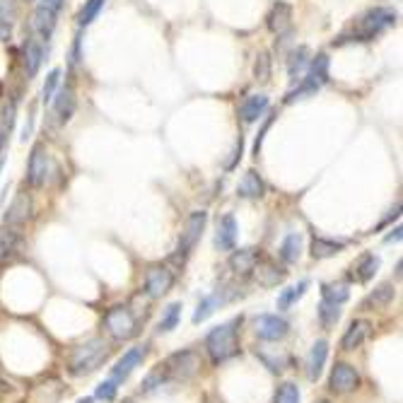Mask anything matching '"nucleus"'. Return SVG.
<instances>
[{
  "label": "nucleus",
  "instance_id": "obj_34",
  "mask_svg": "<svg viewBox=\"0 0 403 403\" xmlns=\"http://www.w3.org/2000/svg\"><path fill=\"white\" fill-rule=\"evenodd\" d=\"M394 285H389V282H384V285H379L377 290L372 292L367 299H364V307H386V304L394 299Z\"/></svg>",
  "mask_w": 403,
  "mask_h": 403
},
{
  "label": "nucleus",
  "instance_id": "obj_24",
  "mask_svg": "<svg viewBox=\"0 0 403 403\" xmlns=\"http://www.w3.org/2000/svg\"><path fill=\"white\" fill-rule=\"evenodd\" d=\"M32 27H34V32L41 36V39H51L53 29H56V13L39 5L36 13H34V22H32Z\"/></svg>",
  "mask_w": 403,
  "mask_h": 403
},
{
  "label": "nucleus",
  "instance_id": "obj_39",
  "mask_svg": "<svg viewBox=\"0 0 403 403\" xmlns=\"http://www.w3.org/2000/svg\"><path fill=\"white\" fill-rule=\"evenodd\" d=\"M58 83H61V70H51V73L46 75V83H43V90H41L43 102L53 100V95H56V87H58Z\"/></svg>",
  "mask_w": 403,
  "mask_h": 403
},
{
  "label": "nucleus",
  "instance_id": "obj_8",
  "mask_svg": "<svg viewBox=\"0 0 403 403\" xmlns=\"http://www.w3.org/2000/svg\"><path fill=\"white\" fill-rule=\"evenodd\" d=\"M254 326H256V336L268 343L282 341L287 336V331H290V324L282 317H278V314H261V317H256Z\"/></svg>",
  "mask_w": 403,
  "mask_h": 403
},
{
  "label": "nucleus",
  "instance_id": "obj_41",
  "mask_svg": "<svg viewBox=\"0 0 403 403\" xmlns=\"http://www.w3.org/2000/svg\"><path fill=\"white\" fill-rule=\"evenodd\" d=\"M97 399L100 401H114L116 399V382H111V379H107V382H102L97 386Z\"/></svg>",
  "mask_w": 403,
  "mask_h": 403
},
{
  "label": "nucleus",
  "instance_id": "obj_5",
  "mask_svg": "<svg viewBox=\"0 0 403 403\" xmlns=\"http://www.w3.org/2000/svg\"><path fill=\"white\" fill-rule=\"evenodd\" d=\"M104 326L116 341H130L133 336H138V319L128 307L109 309L104 314Z\"/></svg>",
  "mask_w": 403,
  "mask_h": 403
},
{
  "label": "nucleus",
  "instance_id": "obj_30",
  "mask_svg": "<svg viewBox=\"0 0 403 403\" xmlns=\"http://www.w3.org/2000/svg\"><path fill=\"white\" fill-rule=\"evenodd\" d=\"M307 287H309V280H299L297 285L285 287V290L280 292V297H278V309H280V312H287L297 299H302V295L307 292Z\"/></svg>",
  "mask_w": 403,
  "mask_h": 403
},
{
  "label": "nucleus",
  "instance_id": "obj_11",
  "mask_svg": "<svg viewBox=\"0 0 403 403\" xmlns=\"http://www.w3.org/2000/svg\"><path fill=\"white\" fill-rule=\"evenodd\" d=\"M145 355H148V350H145V346L130 348V350L126 353V355H123L121 360H118V362L111 367V382H116V384L126 382V379L130 377V372H133V369L138 367V364L145 360Z\"/></svg>",
  "mask_w": 403,
  "mask_h": 403
},
{
  "label": "nucleus",
  "instance_id": "obj_32",
  "mask_svg": "<svg viewBox=\"0 0 403 403\" xmlns=\"http://www.w3.org/2000/svg\"><path fill=\"white\" fill-rule=\"evenodd\" d=\"M321 299L324 302H331V304H346L348 299H350V290H348V285H343V282H334V285H321Z\"/></svg>",
  "mask_w": 403,
  "mask_h": 403
},
{
  "label": "nucleus",
  "instance_id": "obj_2",
  "mask_svg": "<svg viewBox=\"0 0 403 403\" xmlns=\"http://www.w3.org/2000/svg\"><path fill=\"white\" fill-rule=\"evenodd\" d=\"M239 324H242V319H232L222 326H215V329L208 334L205 348H208V355L215 364L227 362L230 357H234L239 353V341H237Z\"/></svg>",
  "mask_w": 403,
  "mask_h": 403
},
{
  "label": "nucleus",
  "instance_id": "obj_40",
  "mask_svg": "<svg viewBox=\"0 0 403 403\" xmlns=\"http://www.w3.org/2000/svg\"><path fill=\"white\" fill-rule=\"evenodd\" d=\"M165 372H162V367L152 369V372L148 374V377L143 379V394H150V391H155L157 386H162V382H165Z\"/></svg>",
  "mask_w": 403,
  "mask_h": 403
},
{
  "label": "nucleus",
  "instance_id": "obj_6",
  "mask_svg": "<svg viewBox=\"0 0 403 403\" xmlns=\"http://www.w3.org/2000/svg\"><path fill=\"white\" fill-rule=\"evenodd\" d=\"M160 367H162V372H165L167 379L189 382L191 377H196L200 362H198V355H196L193 350H182V353H174L170 360H167L165 364H160Z\"/></svg>",
  "mask_w": 403,
  "mask_h": 403
},
{
  "label": "nucleus",
  "instance_id": "obj_31",
  "mask_svg": "<svg viewBox=\"0 0 403 403\" xmlns=\"http://www.w3.org/2000/svg\"><path fill=\"white\" fill-rule=\"evenodd\" d=\"M309 65V51L307 46H299L295 51L290 53V61H287V75H290V80L295 83V80L302 75V70Z\"/></svg>",
  "mask_w": 403,
  "mask_h": 403
},
{
  "label": "nucleus",
  "instance_id": "obj_47",
  "mask_svg": "<svg viewBox=\"0 0 403 403\" xmlns=\"http://www.w3.org/2000/svg\"><path fill=\"white\" fill-rule=\"evenodd\" d=\"M126 403H130V401H126Z\"/></svg>",
  "mask_w": 403,
  "mask_h": 403
},
{
  "label": "nucleus",
  "instance_id": "obj_3",
  "mask_svg": "<svg viewBox=\"0 0 403 403\" xmlns=\"http://www.w3.org/2000/svg\"><path fill=\"white\" fill-rule=\"evenodd\" d=\"M109 353H111V348H109V343L102 339H92V341L83 343L80 348H75L73 357H70V372H73L75 377L92 374L95 369H100L102 364L107 362Z\"/></svg>",
  "mask_w": 403,
  "mask_h": 403
},
{
  "label": "nucleus",
  "instance_id": "obj_33",
  "mask_svg": "<svg viewBox=\"0 0 403 403\" xmlns=\"http://www.w3.org/2000/svg\"><path fill=\"white\" fill-rule=\"evenodd\" d=\"M179 321H182V302H172L170 307L165 309V314H162L160 319V334H170L179 326Z\"/></svg>",
  "mask_w": 403,
  "mask_h": 403
},
{
  "label": "nucleus",
  "instance_id": "obj_16",
  "mask_svg": "<svg viewBox=\"0 0 403 403\" xmlns=\"http://www.w3.org/2000/svg\"><path fill=\"white\" fill-rule=\"evenodd\" d=\"M237 217L232 215V212H227V215L220 217V222H217V237H215V244L217 249H222V252H234V244H237Z\"/></svg>",
  "mask_w": 403,
  "mask_h": 403
},
{
  "label": "nucleus",
  "instance_id": "obj_22",
  "mask_svg": "<svg viewBox=\"0 0 403 403\" xmlns=\"http://www.w3.org/2000/svg\"><path fill=\"white\" fill-rule=\"evenodd\" d=\"M346 249V242H336V239H326V237H312V244H309V254L312 259H331V256L341 254Z\"/></svg>",
  "mask_w": 403,
  "mask_h": 403
},
{
  "label": "nucleus",
  "instance_id": "obj_28",
  "mask_svg": "<svg viewBox=\"0 0 403 403\" xmlns=\"http://www.w3.org/2000/svg\"><path fill=\"white\" fill-rule=\"evenodd\" d=\"M41 58H43L41 43L36 39H29L25 43V65H27V75H29V78L36 75V70H39V65H41Z\"/></svg>",
  "mask_w": 403,
  "mask_h": 403
},
{
  "label": "nucleus",
  "instance_id": "obj_37",
  "mask_svg": "<svg viewBox=\"0 0 403 403\" xmlns=\"http://www.w3.org/2000/svg\"><path fill=\"white\" fill-rule=\"evenodd\" d=\"M273 403H299V386L292 382H282L278 386Z\"/></svg>",
  "mask_w": 403,
  "mask_h": 403
},
{
  "label": "nucleus",
  "instance_id": "obj_45",
  "mask_svg": "<svg viewBox=\"0 0 403 403\" xmlns=\"http://www.w3.org/2000/svg\"><path fill=\"white\" fill-rule=\"evenodd\" d=\"M78 403H92V396H87V399H80Z\"/></svg>",
  "mask_w": 403,
  "mask_h": 403
},
{
  "label": "nucleus",
  "instance_id": "obj_9",
  "mask_svg": "<svg viewBox=\"0 0 403 403\" xmlns=\"http://www.w3.org/2000/svg\"><path fill=\"white\" fill-rule=\"evenodd\" d=\"M46 174H48V152L41 143H36L32 148L29 165H27V184L32 189H41L43 182H46Z\"/></svg>",
  "mask_w": 403,
  "mask_h": 403
},
{
  "label": "nucleus",
  "instance_id": "obj_17",
  "mask_svg": "<svg viewBox=\"0 0 403 403\" xmlns=\"http://www.w3.org/2000/svg\"><path fill=\"white\" fill-rule=\"evenodd\" d=\"M259 261H261L259 249H237V252H232L230 256V268L237 275H249Z\"/></svg>",
  "mask_w": 403,
  "mask_h": 403
},
{
  "label": "nucleus",
  "instance_id": "obj_29",
  "mask_svg": "<svg viewBox=\"0 0 403 403\" xmlns=\"http://www.w3.org/2000/svg\"><path fill=\"white\" fill-rule=\"evenodd\" d=\"M302 254V234L299 232H290L280 244V256L285 264H295Z\"/></svg>",
  "mask_w": 403,
  "mask_h": 403
},
{
  "label": "nucleus",
  "instance_id": "obj_1",
  "mask_svg": "<svg viewBox=\"0 0 403 403\" xmlns=\"http://www.w3.org/2000/svg\"><path fill=\"white\" fill-rule=\"evenodd\" d=\"M399 15L391 8H374L369 13H364L360 20L355 22L350 34H341L336 43H346V41H372L377 39L382 32H386L389 27L396 25Z\"/></svg>",
  "mask_w": 403,
  "mask_h": 403
},
{
  "label": "nucleus",
  "instance_id": "obj_10",
  "mask_svg": "<svg viewBox=\"0 0 403 403\" xmlns=\"http://www.w3.org/2000/svg\"><path fill=\"white\" fill-rule=\"evenodd\" d=\"M266 27L278 36V39H285L292 32V8L287 3H275L271 8L268 18H266Z\"/></svg>",
  "mask_w": 403,
  "mask_h": 403
},
{
  "label": "nucleus",
  "instance_id": "obj_44",
  "mask_svg": "<svg viewBox=\"0 0 403 403\" xmlns=\"http://www.w3.org/2000/svg\"><path fill=\"white\" fill-rule=\"evenodd\" d=\"M399 239H401V227H396L394 234H389V237H386V242H399Z\"/></svg>",
  "mask_w": 403,
  "mask_h": 403
},
{
  "label": "nucleus",
  "instance_id": "obj_18",
  "mask_svg": "<svg viewBox=\"0 0 403 403\" xmlns=\"http://www.w3.org/2000/svg\"><path fill=\"white\" fill-rule=\"evenodd\" d=\"M379 264H382V259H379L377 254H362L360 259L355 261V266H353V273L350 278L355 282H369L374 275H377V271H379Z\"/></svg>",
  "mask_w": 403,
  "mask_h": 403
},
{
  "label": "nucleus",
  "instance_id": "obj_7",
  "mask_svg": "<svg viewBox=\"0 0 403 403\" xmlns=\"http://www.w3.org/2000/svg\"><path fill=\"white\" fill-rule=\"evenodd\" d=\"M205 222H208V212L205 210H196L189 215L186 220V227L182 232V239H179V256H189L193 252V247L200 242L203 237V230H205Z\"/></svg>",
  "mask_w": 403,
  "mask_h": 403
},
{
  "label": "nucleus",
  "instance_id": "obj_19",
  "mask_svg": "<svg viewBox=\"0 0 403 403\" xmlns=\"http://www.w3.org/2000/svg\"><path fill=\"white\" fill-rule=\"evenodd\" d=\"M326 357H329V341H317L309 350V357H307V372H309V379L317 382L324 372V364H326Z\"/></svg>",
  "mask_w": 403,
  "mask_h": 403
},
{
  "label": "nucleus",
  "instance_id": "obj_43",
  "mask_svg": "<svg viewBox=\"0 0 403 403\" xmlns=\"http://www.w3.org/2000/svg\"><path fill=\"white\" fill-rule=\"evenodd\" d=\"M41 3V8H48V10H53V13H58V10L63 8V0H39Z\"/></svg>",
  "mask_w": 403,
  "mask_h": 403
},
{
  "label": "nucleus",
  "instance_id": "obj_21",
  "mask_svg": "<svg viewBox=\"0 0 403 403\" xmlns=\"http://www.w3.org/2000/svg\"><path fill=\"white\" fill-rule=\"evenodd\" d=\"M266 111H268V97L252 95V97H247V102H244L242 109H239V116H242L244 123H254V121H259Z\"/></svg>",
  "mask_w": 403,
  "mask_h": 403
},
{
  "label": "nucleus",
  "instance_id": "obj_13",
  "mask_svg": "<svg viewBox=\"0 0 403 403\" xmlns=\"http://www.w3.org/2000/svg\"><path fill=\"white\" fill-rule=\"evenodd\" d=\"M172 285H174V275L165 266H155V268H150L148 275H145V290H148V295L152 299L167 295V292L172 290Z\"/></svg>",
  "mask_w": 403,
  "mask_h": 403
},
{
  "label": "nucleus",
  "instance_id": "obj_4",
  "mask_svg": "<svg viewBox=\"0 0 403 403\" xmlns=\"http://www.w3.org/2000/svg\"><path fill=\"white\" fill-rule=\"evenodd\" d=\"M326 83H329V56H326V53H319V56L309 63L307 75H304V78H299V85L290 92V95H287L285 102L290 104V102L299 100V97L314 95V92L321 90Z\"/></svg>",
  "mask_w": 403,
  "mask_h": 403
},
{
  "label": "nucleus",
  "instance_id": "obj_36",
  "mask_svg": "<svg viewBox=\"0 0 403 403\" xmlns=\"http://www.w3.org/2000/svg\"><path fill=\"white\" fill-rule=\"evenodd\" d=\"M339 319H341V307H339V304H331V302H324V299H321V304H319L321 326H324V329H331V326L339 324Z\"/></svg>",
  "mask_w": 403,
  "mask_h": 403
},
{
  "label": "nucleus",
  "instance_id": "obj_46",
  "mask_svg": "<svg viewBox=\"0 0 403 403\" xmlns=\"http://www.w3.org/2000/svg\"><path fill=\"white\" fill-rule=\"evenodd\" d=\"M321 403H329V401H321Z\"/></svg>",
  "mask_w": 403,
  "mask_h": 403
},
{
  "label": "nucleus",
  "instance_id": "obj_14",
  "mask_svg": "<svg viewBox=\"0 0 403 403\" xmlns=\"http://www.w3.org/2000/svg\"><path fill=\"white\" fill-rule=\"evenodd\" d=\"M75 107H78V100H75L73 85H65L53 95V116H56V121L61 123V126L73 118Z\"/></svg>",
  "mask_w": 403,
  "mask_h": 403
},
{
  "label": "nucleus",
  "instance_id": "obj_25",
  "mask_svg": "<svg viewBox=\"0 0 403 403\" xmlns=\"http://www.w3.org/2000/svg\"><path fill=\"white\" fill-rule=\"evenodd\" d=\"M256 280H259V285H264V287H273L278 285V282L285 278V271H280V268H275L271 261H264V264H256Z\"/></svg>",
  "mask_w": 403,
  "mask_h": 403
},
{
  "label": "nucleus",
  "instance_id": "obj_15",
  "mask_svg": "<svg viewBox=\"0 0 403 403\" xmlns=\"http://www.w3.org/2000/svg\"><path fill=\"white\" fill-rule=\"evenodd\" d=\"M29 215H32V196L27 191H20L18 196H15L13 203H10L3 222H5V227H18V225H22V222H27V217Z\"/></svg>",
  "mask_w": 403,
  "mask_h": 403
},
{
  "label": "nucleus",
  "instance_id": "obj_23",
  "mask_svg": "<svg viewBox=\"0 0 403 403\" xmlns=\"http://www.w3.org/2000/svg\"><path fill=\"white\" fill-rule=\"evenodd\" d=\"M237 193H239V198H261V196L266 193L264 179H261L254 170H249V172L242 177V182H239Z\"/></svg>",
  "mask_w": 403,
  "mask_h": 403
},
{
  "label": "nucleus",
  "instance_id": "obj_20",
  "mask_svg": "<svg viewBox=\"0 0 403 403\" xmlns=\"http://www.w3.org/2000/svg\"><path fill=\"white\" fill-rule=\"evenodd\" d=\"M369 329H372V324H369V321H364V319L353 321V324L348 326L343 341H341L343 350H355V348H360L364 343V339L369 336Z\"/></svg>",
  "mask_w": 403,
  "mask_h": 403
},
{
  "label": "nucleus",
  "instance_id": "obj_38",
  "mask_svg": "<svg viewBox=\"0 0 403 403\" xmlns=\"http://www.w3.org/2000/svg\"><path fill=\"white\" fill-rule=\"evenodd\" d=\"M254 78L259 80V83H268V80H271V56H268V51H261L259 56H256Z\"/></svg>",
  "mask_w": 403,
  "mask_h": 403
},
{
  "label": "nucleus",
  "instance_id": "obj_12",
  "mask_svg": "<svg viewBox=\"0 0 403 403\" xmlns=\"http://www.w3.org/2000/svg\"><path fill=\"white\" fill-rule=\"evenodd\" d=\"M357 384H360V377H357L355 367H350V364L339 362L334 369H331L329 386H331V391H336V394H348V391L357 389Z\"/></svg>",
  "mask_w": 403,
  "mask_h": 403
},
{
  "label": "nucleus",
  "instance_id": "obj_35",
  "mask_svg": "<svg viewBox=\"0 0 403 403\" xmlns=\"http://www.w3.org/2000/svg\"><path fill=\"white\" fill-rule=\"evenodd\" d=\"M104 3H107V0H85L83 10H80V15H78V25H80V27L92 25V22L97 20V15L102 13Z\"/></svg>",
  "mask_w": 403,
  "mask_h": 403
},
{
  "label": "nucleus",
  "instance_id": "obj_27",
  "mask_svg": "<svg viewBox=\"0 0 403 403\" xmlns=\"http://www.w3.org/2000/svg\"><path fill=\"white\" fill-rule=\"evenodd\" d=\"M18 20V0H0V36H8L13 32V25Z\"/></svg>",
  "mask_w": 403,
  "mask_h": 403
},
{
  "label": "nucleus",
  "instance_id": "obj_26",
  "mask_svg": "<svg viewBox=\"0 0 403 403\" xmlns=\"http://www.w3.org/2000/svg\"><path fill=\"white\" fill-rule=\"evenodd\" d=\"M222 302H225V297H222L220 292H215V295H205L193 312V324H203L205 319H210L212 314H215V309H220Z\"/></svg>",
  "mask_w": 403,
  "mask_h": 403
},
{
  "label": "nucleus",
  "instance_id": "obj_42",
  "mask_svg": "<svg viewBox=\"0 0 403 403\" xmlns=\"http://www.w3.org/2000/svg\"><path fill=\"white\" fill-rule=\"evenodd\" d=\"M271 123H273V116H268V121H266L264 126H261L259 135H256V143H254V155H256V157H259V152H261V145H264V135L268 133Z\"/></svg>",
  "mask_w": 403,
  "mask_h": 403
}]
</instances>
